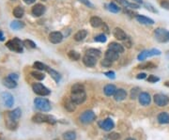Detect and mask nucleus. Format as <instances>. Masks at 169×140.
I'll use <instances>...</instances> for the list:
<instances>
[{"instance_id":"1","label":"nucleus","mask_w":169,"mask_h":140,"mask_svg":"<svg viewBox=\"0 0 169 140\" xmlns=\"http://www.w3.org/2000/svg\"><path fill=\"white\" fill-rule=\"evenodd\" d=\"M32 121L35 123H48L51 125H55L57 120V119H55L53 116H50V115H44V114L42 113H37L32 117Z\"/></svg>"},{"instance_id":"2","label":"nucleus","mask_w":169,"mask_h":140,"mask_svg":"<svg viewBox=\"0 0 169 140\" xmlns=\"http://www.w3.org/2000/svg\"><path fill=\"white\" fill-rule=\"evenodd\" d=\"M6 46L12 52L16 53H23L24 51V42H22L18 38H13L12 40H9L6 42Z\"/></svg>"},{"instance_id":"3","label":"nucleus","mask_w":169,"mask_h":140,"mask_svg":"<svg viewBox=\"0 0 169 140\" xmlns=\"http://www.w3.org/2000/svg\"><path fill=\"white\" fill-rule=\"evenodd\" d=\"M34 105L42 112H49L52 108L50 101L45 98H36L34 100Z\"/></svg>"},{"instance_id":"4","label":"nucleus","mask_w":169,"mask_h":140,"mask_svg":"<svg viewBox=\"0 0 169 140\" xmlns=\"http://www.w3.org/2000/svg\"><path fill=\"white\" fill-rule=\"evenodd\" d=\"M96 114L92 110H86L80 115L79 120L83 124H90L96 120Z\"/></svg>"},{"instance_id":"5","label":"nucleus","mask_w":169,"mask_h":140,"mask_svg":"<svg viewBox=\"0 0 169 140\" xmlns=\"http://www.w3.org/2000/svg\"><path fill=\"white\" fill-rule=\"evenodd\" d=\"M154 36H155L156 41L159 42H169V31L164 28H156L154 31Z\"/></svg>"},{"instance_id":"6","label":"nucleus","mask_w":169,"mask_h":140,"mask_svg":"<svg viewBox=\"0 0 169 140\" xmlns=\"http://www.w3.org/2000/svg\"><path fill=\"white\" fill-rule=\"evenodd\" d=\"M71 99H72V101H73L76 105H81L86 100V93L85 90L72 91Z\"/></svg>"},{"instance_id":"7","label":"nucleus","mask_w":169,"mask_h":140,"mask_svg":"<svg viewBox=\"0 0 169 140\" xmlns=\"http://www.w3.org/2000/svg\"><path fill=\"white\" fill-rule=\"evenodd\" d=\"M32 90L34 91V93L40 96H48L51 93L49 88H47L42 83H34L32 85Z\"/></svg>"},{"instance_id":"8","label":"nucleus","mask_w":169,"mask_h":140,"mask_svg":"<svg viewBox=\"0 0 169 140\" xmlns=\"http://www.w3.org/2000/svg\"><path fill=\"white\" fill-rule=\"evenodd\" d=\"M153 101L156 104V105H158L160 107H163L169 104V97L163 93H157L153 96Z\"/></svg>"},{"instance_id":"9","label":"nucleus","mask_w":169,"mask_h":140,"mask_svg":"<svg viewBox=\"0 0 169 140\" xmlns=\"http://www.w3.org/2000/svg\"><path fill=\"white\" fill-rule=\"evenodd\" d=\"M99 126L101 127V129H102L105 132H109L111 130H113L115 128V122L112 119L107 118L105 120H103L99 122Z\"/></svg>"},{"instance_id":"10","label":"nucleus","mask_w":169,"mask_h":140,"mask_svg":"<svg viewBox=\"0 0 169 140\" xmlns=\"http://www.w3.org/2000/svg\"><path fill=\"white\" fill-rule=\"evenodd\" d=\"M139 104L143 106H148L151 103V97L148 92H141L138 96Z\"/></svg>"},{"instance_id":"11","label":"nucleus","mask_w":169,"mask_h":140,"mask_svg":"<svg viewBox=\"0 0 169 140\" xmlns=\"http://www.w3.org/2000/svg\"><path fill=\"white\" fill-rule=\"evenodd\" d=\"M45 6H43L42 4H36L32 9H31V12H32V14L35 16V17H40L42 16L44 12H45Z\"/></svg>"},{"instance_id":"12","label":"nucleus","mask_w":169,"mask_h":140,"mask_svg":"<svg viewBox=\"0 0 169 140\" xmlns=\"http://www.w3.org/2000/svg\"><path fill=\"white\" fill-rule=\"evenodd\" d=\"M62 40H63V35L61 34V32L55 31V32H51L49 35V41L54 44L61 42Z\"/></svg>"},{"instance_id":"13","label":"nucleus","mask_w":169,"mask_h":140,"mask_svg":"<svg viewBox=\"0 0 169 140\" xmlns=\"http://www.w3.org/2000/svg\"><path fill=\"white\" fill-rule=\"evenodd\" d=\"M1 96H2L3 101H4V104L6 105V106L11 107L12 105H14V98H13V96H12L10 93H9V92H3Z\"/></svg>"},{"instance_id":"14","label":"nucleus","mask_w":169,"mask_h":140,"mask_svg":"<svg viewBox=\"0 0 169 140\" xmlns=\"http://www.w3.org/2000/svg\"><path fill=\"white\" fill-rule=\"evenodd\" d=\"M113 35L116 39L119 40V41H125L127 39V35H126L125 31L123 29H121L120 28H116L113 30Z\"/></svg>"},{"instance_id":"15","label":"nucleus","mask_w":169,"mask_h":140,"mask_svg":"<svg viewBox=\"0 0 169 140\" xmlns=\"http://www.w3.org/2000/svg\"><path fill=\"white\" fill-rule=\"evenodd\" d=\"M127 91L124 90V88H118L114 95V99L116 101H122L127 98Z\"/></svg>"},{"instance_id":"16","label":"nucleus","mask_w":169,"mask_h":140,"mask_svg":"<svg viewBox=\"0 0 169 140\" xmlns=\"http://www.w3.org/2000/svg\"><path fill=\"white\" fill-rule=\"evenodd\" d=\"M22 116V110L20 108H15L12 111L7 112V118L13 120H18Z\"/></svg>"},{"instance_id":"17","label":"nucleus","mask_w":169,"mask_h":140,"mask_svg":"<svg viewBox=\"0 0 169 140\" xmlns=\"http://www.w3.org/2000/svg\"><path fill=\"white\" fill-rule=\"evenodd\" d=\"M83 63L85 64V66L91 68V67H94V66L96 65V63H97V58L86 55V56L83 57Z\"/></svg>"},{"instance_id":"18","label":"nucleus","mask_w":169,"mask_h":140,"mask_svg":"<svg viewBox=\"0 0 169 140\" xmlns=\"http://www.w3.org/2000/svg\"><path fill=\"white\" fill-rule=\"evenodd\" d=\"M116 87L113 84H108L105 87V88H103V92H105V94L108 97H111V96H114L116 91Z\"/></svg>"},{"instance_id":"19","label":"nucleus","mask_w":169,"mask_h":140,"mask_svg":"<svg viewBox=\"0 0 169 140\" xmlns=\"http://www.w3.org/2000/svg\"><path fill=\"white\" fill-rule=\"evenodd\" d=\"M135 19L137 20L138 23H140L142 24H154V20H152L151 18H149L147 16H144V15L136 14Z\"/></svg>"},{"instance_id":"20","label":"nucleus","mask_w":169,"mask_h":140,"mask_svg":"<svg viewBox=\"0 0 169 140\" xmlns=\"http://www.w3.org/2000/svg\"><path fill=\"white\" fill-rule=\"evenodd\" d=\"M116 1L119 4H120L121 6H123L125 9H139L140 8L139 4L131 3V2L127 1V0H116Z\"/></svg>"},{"instance_id":"21","label":"nucleus","mask_w":169,"mask_h":140,"mask_svg":"<svg viewBox=\"0 0 169 140\" xmlns=\"http://www.w3.org/2000/svg\"><path fill=\"white\" fill-rule=\"evenodd\" d=\"M5 124L7 126V128L9 130H11V131H14L17 129L18 127V120H10L9 118H5Z\"/></svg>"},{"instance_id":"22","label":"nucleus","mask_w":169,"mask_h":140,"mask_svg":"<svg viewBox=\"0 0 169 140\" xmlns=\"http://www.w3.org/2000/svg\"><path fill=\"white\" fill-rule=\"evenodd\" d=\"M108 49H111V50L115 51V52L119 53V54H121V53L124 52L123 45L119 43V42H111V43H109Z\"/></svg>"},{"instance_id":"23","label":"nucleus","mask_w":169,"mask_h":140,"mask_svg":"<svg viewBox=\"0 0 169 140\" xmlns=\"http://www.w3.org/2000/svg\"><path fill=\"white\" fill-rule=\"evenodd\" d=\"M119 54L115 52V51H113L111 49H108L105 52V58L111 60L112 62L113 61H116L119 59Z\"/></svg>"},{"instance_id":"24","label":"nucleus","mask_w":169,"mask_h":140,"mask_svg":"<svg viewBox=\"0 0 169 140\" xmlns=\"http://www.w3.org/2000/svg\"><path fill=\"white\" fill-rule=\"evenodd\" d=\"M2 82H3V85L6 87L9 88V90H12V88H15L17 87V81L9 78V76H8V77H6V78H4Z\"/></svg>"},{"instance_id":"25","label":"nucleus","mask_w":169,"mask_h":140,"mask_svg":"<svg viewBox=\"0 0 169 140\" xmlns=\"http://www.w3.org/2000/svg\"><path fill=\"white\" fill-rule=\"evenodd\" d=\"M157 120L160 124H168L169 123V114L167 112H161L157 116Z\"/></svg>"},{"instance_id":"26","label":"nucleus","mask_w":169,"mask_h":140,"mask_svg":"<svg viewBox=\"0 0 169 140\" xmlns=\"http://www.w3.org/2000/svg\"><path fill=\"white\" fill-rule=\"evenodd\" d=\"M90 24H91V27L94 28H98L100 27H101V25L103 24V22L102 20L98 17V16H93L90 18Z\"/></svg>"},{"instance_id":"27","label":"nucleus","mask_w":169,"mask_h":140,"mask_svg":"<svg viewBox=\"0 0 169 140\" xmlns=\"http://www.w3.org/2000/svg\"><path fill=\"white\" fill-rule=\"evenodd\" d=\"M87 36V31L86 29H82V30H79L77 31L74 35V40L76 42H81L83 40H85Z\"/></svg>"},{"instance_id":"28","label":"nucleus","mask_w":169,"mask_h":140,"mask_svg":"<svg viewBox=\"0 0 169 140\" xmlns=\"http://www.w3.org/2000/svg\"><path fill=\"white\" fill-rule=\"evenodd\" d=\"M86 55L90 56V57H93L95 58H99L101 56V52L100 50L96 49V48H89L88 50H86Z\"/></svg>"},{"instance_id":"29","label":"nucleus","mask_w":169,"mask_h":140,"mask_svg":"<svg viewBox=\"0 0 169 140\" xmlns=\"http://www.w3.org/2000/svg\"><path fill=\"white\" fill-rule=\"evenodd\" d=\"M64 107L68 112H73L76 109V105L72 101V99H70V100H67L66 101H65Z\"/></svg>"},{"instance_id":"30","label":"nucleus","mask_w":169,"mask_h":140,"mask_svg":"<svg viewBox=\"0 0 169 140\" xmlns=\"http://www.w3.org/2000/svg\"><path fill=\"white\" fill-rule=\"evenodd\" d=\"M47 72L51 75V77L53 78L57 83H59L60 82V80H61V75H60V73L58 72H57V71H55L53 69H49Z\"/></svg>"},{"instance_id":"31","label":"nucleus","mask_w":169,"mask_h":140,"mask_svg":"<svg viewBox=\"0 0 169 140\" xmlns=\"http://www.w3.org/2000/svg\"><path fill=\"white\" fill-rule=\"evenodd\" d=\"M33 68H35L36 70H39V71H44V72H48V70L50 69L46 64L42 62H40V61H37L33 64Z\"/></svg>"},{"instance_id":"32","label":"nucleus","mask_w":169,"mask_h":140,"mask_svg":"<svg viewBox=\"0 0 169 140\" xmlns=\"http://www.w3.org/2000/svg\"><path fill=\"white\" fill-rule=\"evenodd\" d=\"M63 139L64 140H76V133L74 131H67L63 134Z\"/></svg>"},{"instance_id":"33","label":"nucleus","mask_w":169,"mask_h":140,"mask_svg":"<svg viewBox=\"0 0 169 140\" xmlns=\"http://www.w3.org/2000/svg\"><path fill=\"white\" fill-rule=\"evenodd\" d=\"M9 27H10L11 29L18 30V29H21V28H24V24L23 22H20V21H12L9 24Z\"/></svg>"},{"instance_id":"34","label":"nucleus","mask_w":169,"mask_h":140,"mask_svg":"<svg viewBox=\"0 0 169 140\" xmlns=\"http://www.w3.org/2000/svg\"><path fill=\"white\" fill-rule=\"evenodd\" d=\"M24 14V9L23 7L21 6H17L14 8L13 9V15L16 17V18H22Z\"/></svg>"},{"instance_id":"35","label":"nucleus","mask_w":169,"mask_h":140,"mask_svg":"<svg viewBox=\"0 0 169 140\" xmlns=\"http://www.w3.org/2000/svg\"><path fill=\"white\" fill-rule=\"evenodd\" d=\"M154 68H156V65L152 62H145V63H142V64L137 66V69H141V70H144V69L150 70V69H154Z\"/></svg>"},{"instance_id":"36","label":"nucleus","mask_w":169,"mask_h":140,"mask_svg":"<svg viewBox=\"0 0 169 140\" xmlns=\"http://www.w3.org/2000/svg\"><path fill=\"white\" fill-rule=\"evenodd\" d=\"M68 57H69V58H70V59H72V60H73V61L79 60V59H80V57H81L80 54L78 53V52H76V51H73V50L70 51V52L68 53Z\"/></svg>"},{"instance_id":"37","label":"nucleus","mask_w":169,"mask_h":140,"mask_svg":"<svg viewBox=\"0 0 169 140\" xmlns=\"http://www.w3.org/2000/svg\"><path fill=\"white\" fill-rule=\"evenodd\" d=\"M30 74L33 76V77H34L35 79H37V80H39V81H42V80H43V79L45 78V75H44V73H42V72H37V71H35V72H32Z\"/></svg>"},{"instance_id":"38","label":"nucleus","mask_w":169,"mask_h":140,"mask_svg":"<svg viewBox=\"0 0 169 140\" xmlns=\"http://www.w3.org/2000/svg\"><path fill=\"white\" fill-rule=\"evenodd\" d=\"M149 57V50H145V51H142V52L137 56V59H138L139 61H143V60L147 59Z\"/></svg>"},{"instance_id":"39","label":"nucleus","mask_w":169,"mask_h":140,"mask_svg":"<svg viewBox=\"0 0 169 140\" xmlns=\"http://www.w3.org/2000/svg\"><path fill=\"white\" fill-rule=\"evenodd\" d=\"M140 88L139 87H134L132 88V90H131V94H130V96H131V99L132 100H135L136 98H138L139 94H140Z\"/></svg>"},{"instance_id":"40","label":"nucleus","mask_w":169,"mask_h":140,"mask_svg":"<svg viewBox=\"0 0 169 140\" xmlns=\"http://www.w3.org/2000/svg\"><path fill=\"white\" fill-rule=\"evenodd\" d=\"M24 46L27 47L28 49H35L37 47L36 43L32 42L31 40H24Z\"/></svg>"},{"instance_id":"41","label":"nucleus","mask_w":169,"mask_h":140,"mask_svg":"<svg viewBox=\"0 0 169 140\" xmlns=\"http://www.w3.org/2000/svg\"><path fill=\"white\" fill-rule=\"evenodd\" d=\"M108 9L111 11V12H114V13H118V12L120 10V8H119L118 5H116L115 3L111 2L108 4Z\"/></svg>"},{"instance_id":"42","label":"nucleus","mask_w":169,"mask_h":140,"mask_svg":"<svg viewBox=\"0 0 169 140\" xmlns=\"http://www.w3.org/2000/svg\"><path fill=\"white\" fill-rule=\"evenodd\" d=\"M94 41L97 42H101V43H103V42H105L107 41V38H106V36H105V34H99V35H97V36L94 38Z\"/></svg>"},{"instance_id":"43","label":"nucleus","mask_w":169,"mask_h":140,"mask_svg":"<svg viewBox=\"0 0 169 140\" xmlns=\"http://www.w3.org/2000/svg\"><path fill=\"white\" fill-rule=\"evenodd\" d=\"M112 64H113V62L111 60L107 59V58H105V59H102L101 61V65L102 67H105V68H109V67L112 66Z\"/></svg>"},{"instance_id":"44","label":"nucleus","mask_w":169,"mask_h":140,"mask_svg":"<svg viewBox=\"0 0 169 140\" xmlns=\"http://www.w3.org/2000/svg\"><path fill=\"white\" fill-rule=\"evenodd\" d=\"M148 82L149 83H157L160 81V78L158 77V76H156V75H153V74H150L149 77H148Z\"/></svg>"},{"instance_id":"45","label":"nucleus","mask_w":169,"mask_h":140,"mask_svg":"<svg viewBox=\"0 0 169 140\" xmlns=\"http://www.w3.org/2000/svg\"><path fill=\"white\" fill-rule=\"evenodd\" d=\"M144 6H145V8L148 9V10H149V11H151V12H153V13H157L158 12V10L156 9L151 4H149V3H145L144 4Z\"/></svg>"},{"instance_id":"46","label":"nucleus","mask_w":169,"mask_h":140,"mask_svg":"<svg viewBox=\"0 0 169 140\" xmlns=\"http://www.w3.org/2000/svg\"><path fill=\"white\" fill-rule=\"evenodd\" d=\"M109 140H119L120 138V134L119 133H111L108 135Z\"/></svg>"},{"instance_id":"47","label":"nucleus","mask_w":169,"mask_h":140,"mask_svg":"<svg viewBox=\"0 0 169 140\" xmlns=\"http://www.w3.org/2000/svg\"><path fill=\"white\" fill-rule=\"evenodd\" d=\"M149 57H152V56H160L162 54V52L160 50L158 49H150L149 50Z\"/></svg>"},{"instance_id":"48","label":"nucleus","mask_w":169,"mask_h":140,"mask_svg":"<svg viewBox=\"0 0 169 140\" xmlns=\"http://www.w3.org/2000/svg\"><path fill=\"white\" fill-rule=\"evenodd\" d=\"M105 75L106 76L107 78H109V79H115V78H116V73H115V72H113V71L105 72Z\"/></svg>"},{"instance_id":"49","label":"nucleus","mask_w":169,"mask_h":140,"mask_svg":"<svg viewBox=\"0 0 169 140\" xmlns=\"http://www.w3.org/2000/svg\"><path fill=\"white\" fill-rule=\"evenodd\" d=\"M160 5H161L162 8L169 10V0H161Z\"/></svg>"},{"instance_id":"50","label":"nucleus","mask_w":169,"mask_h":140,"mask_svg":"<svg viewBox=\"0 0 169 140\" xmlns=\"http://www.w3.org/2000/svg\"><path fill=\"white\" fill-rule=\"evenodd\" d=\"M79 2H81L82 4H84L85 6H86V7H88V8H91V9H93L94 8V5L89 1V0H78Z\"/></svg>"},{"instance_id":"51","label":"nucleus","mask_w":169,"mask_h":140,"mask_svg":"<svg viewBox=\"0 0 169 140\" xmlns=\"http://www.w3.org/2000/svg\"><path fill=\"white\" fill-rule=\"evenodd\" d=\"M136 78L137 79H145V78H147V74L145 73V72H141V73H138L137 75H136Z\"/></svg>"},{"instance_id":"52","label":"nucleus","mask_w":169,"mask_h":140,"mask_svg":"<svg viewBox=\"0 0 169 140\" xmlns=\"http://www.w3.org/2000/svg\"><path fill=\"white\" fill-rule=\"evenodd\" d=\"M9 77L11 78V79H13V80H15V81H17L18 78H19V75L17 73H9Z\"/></svg>"},{"instance_id":"53","label":"nucleus","mask_w":169,"mask_h":140,"mask_svg":"<svg viewBox=\"0 0 169 140\" xmlns=\"http://www.w3.org/2000/svg\"><path fill=\"white\" fill-rule=\"evenodd\" d=\"M23 1L25 3V4H28V5H31L33 3L36 2V0H23Z\"/></svg>"},{"instance_id":"54","label":"nucleus","mask_w":169,"mask_h":140,"mask_svg":"<svg viewBox=\"0 0 169 140\" xmlns=\"http://www.w3.org/2000/svg\"><path fill=\"white\" fill-rule=\"evenodd\" d=\"M5 40V36L2 30H0V42H3Z\"/></svg>"},{"instance_id":"55","label":"nucleus","mask_w":169,"mask_h":140,"mask_svg":"<svg viewBox=\"0 0 169 140\" xmlns=\"http://www.w3.org/2000/svg\"><path fill=\"white\" fill-rule=\"evenodd\" d=\"M134 1H135L137 4H142L143 3V0H134Z\"/></svg>"},{"instance_id":"56","label":"nucleus","mask_w":169,"mask_h":140,"mask_svg":"<svg viewBox=\"0 0 169 140\" xmlns=\"http://www.w3.org/2000/svg\"><path fill=\"white\" fill-rule=\"evenodd\" d=\"M125 140H136V139H134V138H133V137H128V138H126Z\"/></svg>"},{"instance_id":"57","label":"nucleus","mask_w":169,"mask_h":140,"mask_svg":"<svg viewBox=\"0 0 169 140\" xmlns=\"http://www.w3.org/2000/svg\"><path fill=\"white\" fill-rule=\"evenodd\" d=\"M164 86H166L167 87H169V81L165 82V83H164Z\"/></svg>"},{"instance_id":"58","label":"nucleus","mask_w":169,"mask_h":140,"mask_svg":"<svg viewBox=\"0 0 169 140\" xmlns=\"http://www.w3.org/2000/svg\"><path fill=\"white\" fill-rule=\"evenodd\" d=\"M0 140H4V139H2V138H0Z\"/></svg>"},{"instance_id":"59","label":"nucleus","mask_w":169,"mask_h":140,"mask_svg":"<svg viewBox=\"0 0 169 140\" xmlns=\"http://www.w3.org/2000/svg\"><path fill=\"white\" fill-rule=\"evenodd\" d=\"M11 1H15V0H11Z\"/></svg>"},{"instance_id":"60","label":"nucleus","mask_w":169,"mask_h":140,"mask_svg":"<svg viewBox=\"0 0 169 140\" xmlns=\"http://www.w3.org/2000/svg\"><path fill=\"white\" fill-rule=\"evenodd\" d=\"M42 1H46V0H42Z\"/></svg>"}]
</instances>
